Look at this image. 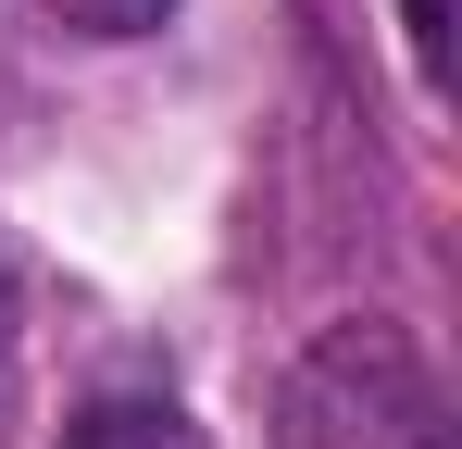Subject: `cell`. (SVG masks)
Returning a JSON list of instances; mask_svg holds the SVG:
<instances>
[{
    "label": "cell",
    "mask_w": 462,
    "mask_h": 449,
    "mask_svg": "<svg viewBox=\"0 0 462 449\" xmlns=\"http://www.w3.org/2000/svg\"><path fill=\"white\" fill-rule=\"evenodd\" d=\"M13 312L25 299H13V250H0V387H13Z\"/></svg>",
    "instance_id": "4"
},
{
    "label": "cell",
    "mask_w": 462,
    "mask_h": 449,
    "mask_svg": "<svg viewBox=\"0 0 462 449\" xmlns=\"http://www.w3.org/2000/svg\"><path fill=\"white\" fill-rule=\"evenodd\" d=\"M162 13H175V0H63V25H76V38H151Z\"/></svg>",
    "instance_id": "3"
},
{
    "label": "cell",
    "mask_w": 462,
    "mask_h": 449,
    "mask_svg": "<svg viewBox=\"0 0 462 449\" xmlns=\"http://www.w3.org/2000/svg\"><path fill=\"white\" fill-rule=\"evenodd\" d=\"M63 449H213L175 399H151V387H113V399H88L76 425H63Z\"/></svg>",
    "instance_id": "2"
},
{
    "label": "cell",
    "mask_w": 462,
    "mask_h": 449,
    "mask_svg": "<svg viewBox=\"0 0 462 449\" xmlns=\"http://www.w3.org/2000/svg\"><path fill=\"white\" fill-rule=\"evenodd\" d=\"M275 449H438V374H425V350L387 312L325 325L288 362V387H275Z\"/></svg>",
    "instance_id": "1"
}]
</instances>
